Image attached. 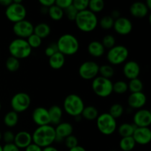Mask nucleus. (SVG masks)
Masks as SVG:
<instances>
[{
	"label": "nucleus",
	"mask_w": 151,
	"mask_h": 151,
	"mask_svg": "<svg viewBox=\"0 0 151 151\" xmlns=\"http://www.w3.org/2000/svg\"><path fill=\"white\" fill-rule=\"evenodd\" d=\"M55 131L51 125L37 127L32 134V142L41 148L51 146L55 141Z\"/></svg>",
	"instance_id": "obj_1"
},
{
	"label": "nucleus",
	"mask_w": 151,
	"mask_h": 151,
	"mask_svg": "<svg viewBox=\"0 0 151 151\" xmlns=\"http://www.w3.org/2000/svg\"><path fill=\"white\" fill-rule=\"evenodd\" d=\"M78 29L83 32H91L96 29L98 25V19L95 13L89 10L78 12L75 20Z\"/></svg>",
	"instance_id": "obj_2"
},
{
	"label": "nucleus",
	"mask_w": 151,
	"mask_h": 151,
	"mask_svg": "<svg viewBox=\"0 0 151 151\" xmlns=\"http://www.w3.org/2000/svg\"><path fill=\"white\" fill-rule=\"evenodd\" d=\"M56 45L59 52L64 56L74 55L78 52L80 48V43L78 38L70 33L60 35L58 39Z\"/></svg>",
	"instance_id": "obj_3"
},
{
	"label": "nucleus",
	"mask_w": 151,
	"mask_h": 151,
	"mask_svg": "<svg viewBox=\"0 0 151 151\" xmlns=\"http://www.w3.org/2000/svg\"><path fill=\"white\" fill-rule=\"evenodd\" d=\"M85 105L83 99L76 94H70L65 97L63 103L64 111L69 116L76 117L81 116Z\"/></svg>",
	"instance_id": "obj_4"
},
{
	"label": "nucleus",
	"mask_w": 151,
	"mask_h": 151,
	"mask_svg": "<svg viewBox=\"0 0 151 151\" xmlns=\"http://www.w3.org/2000/svg\"><path fill=\"white\" fill-rule=\"evenodd\" d=\"M8 50L10 56L20 60L29 57L32 53V50L26 39L16 38L10 43Z\"/></svg>",
	"instance_id": "obj_5"
},
{
	"label": "nucleus",
	"mask_w": 151,
	"mask_h": 151,
	"mask_svg": "<svg viewBox=\"0 0 151 151\" xmlns=\"http://www.w3.org/2000/svg\"><path fill=\"white\" fill-rule=\"evenodd\" d=\"M96 124L98 131L106 136L112 135L117 128L116 119L112 117L109 113L99 114L96 119Z\"/></svg>",
	"instance_id": "obj_6"
},
{
	"label": "nucleus",
	"mask_w": 151,
	"mask_h": 151,
	"mask_svg": "<svg viewBox=\"0 0 151 151\" xmlns=\"http://www.w3.org/2000/svg\"><path fill=\"white\" fill-rule=\"evenodd\" d=\"M5 16L10 22L16 23L25 19L27 16V9L21 0H14L6 7Z\"/></svg>",
	"instance_id": "obj_7"
},
{
	"label": "nucleus",
	"mask_w": 151,
	"mask_h": 151,
	"mask_svg": "<svg viewBox=\"0 0 151 151\" xmlns=\"http://www.w3.org/2000/svg\"><path fill=\"white\" fill-rule=\"evenodd\" d=\"M91 88L96 95L106 98L113 93V83L110 79L97 76L92 80Z\"/></svg>",
	"instance_id": "obj_8"
},
{
	"label": "nucleus",
	"mask_w": 151,
	"mask_h": 151,
	"mask_svg": "<svg viewBox=\"0 0 151 151\" xmlns=\"http://www.w3.org/2000/svg\"><path fill=\"white\" fill-rule=\"evenodd\" d=\"M129 56V50L125 46L115 45L109 50L106 59L111 65H120L125 63Z\"/></svg>",
	"instance_id": "obj_9"
},
{
	"label": "nucleus",
	"mask_w": 151,
	"mask_h": 151,
	"mask_svg": "<svg viewBox=\"0 0 151 151\" xmlns=\"http://www.w3.org/2000/svg\"><path fill=\"white\" fill-rule=\"evenodd\" d=\"M31 104V98L27 93L19 92L15 94L10 100V106L13 111L23 113L27 110Z\"/></svg>",
	"instance_id": "obj_10"
},
{
	"label": "nucleus",
	"mask_w": 151,
	"mask_h": 151,
	"mask_svg": "<svg viewBox=\"0 0 151 151\" xmlns=\"http://www.w3.org/2000/svg\"><path fill=\"white\" fill-rule=\"evenodd\" d=\"M100 66L92 60H87L81 64L78 69V74L82 79L92 81L98 76Z\"/></svg>",
	"instance_id": "obj_11"
},
{
	"label": "nucleus",
	"mask_w": 151,
	"mask_h": 151,
	"mask_svg": "<svg viewBox=\"0 0 151 151\" xmlns=\"http://www.w3.org/2000/svg\"><path fill=\"white\" fill-rule=\"evenodd\" d=\"M33 24L26 19L13 24V32L17 38L26 39L33 33Z\"/></svg>",
	"instance_id": "obj_12"
},
{
	"label": "nucleus",
	"mask_w": 151,
	"mask_h": 151,
	"mask_svg": "<svg viewBox=\"0 0 151 151\" xmlns=\"http://www.w3.org/2000/svg\"><path fill=\"white\" fill-rule=\"evenodd\" d=\"M133 122L137 128H149L151 124L150 111L145 109L137 110L134 115Z\"/></svg>",
	"instance_id": "obj_13"
},
{
	"label": "nucleus",
	"mask_w": 151,
	"mask_h": 151,
	"mask_svg": "<svg viewBox=\"0 0 151 151\" xmlns=\"http://www.w3.org/2000/svg\"><path fill=\"white\" fill-rule=\"evenodd\" d=\"M32 119L38 126L51 125L48 109L44 107H37L32 113Z\"/></svg>",
	"instance_id": "obj_14"
},
{
	"label": "nucleus",
	"mask_w": 151,
	"mask_h": 151,
	"mask_svg": "<svg viewBox=\"0 0 151 151\" xmlns=\"http://www.w3.org/2000/svg\"><path fill=\"white\" fill-rule=\"evenodd\" d=\"M113 29L120 35H126L131 33L133 29V24L129 19L121 16L114 20Z\"/></svg>",
	"instance_id": "obj_15"
},
{
	"label": "nucleus",
	"mask_w": 151,
	"mask_h": 151,
	"mask_svg": "<svg viewBox=\"0 0 151 151\" xmlns=\"http://www.w3.org/2000/svg\"><path fill=\"white\" fill-rule=\"evenodd\" d=\"M73 126L71 123L67 122H61L55 128V141L56 142H61L65 138L72 135L73 133Z\"/></svg>",
	"instance_id": "obj_16"
},
{
	"label": "nucleus",
	"mask_w": 151,
	"mask_h": 151,
	"mask_svg": "<svg viewBox=\"0 0 151 151\" xmlns=\"http://www.w3.org/2000/svg\"><path fill=\"white\" fill-rule=\"evenodd\" d=\"M136 144L146 145L151 141V131L150 128H137L132 136Z\"/></svg>",
	"instance_id": "obj_17"
},
{
	"label": "nucleus",
	"mask_w": 151,
	"mask_h": 151,
	"mask_svg": "<svg viewBox=\"0 0 151 151\" xmlns=\"http://www.w3.org/2000/svg\"><path fill=\"white\" fill-rule=\"evenodd\" d=\"M128 105L131 109H141L145 106L147 103V97L143 93L141 92L131 93L128 97Z\"/></svg>",
	"instance_id": "obj_18"
},
{
	"label": "nucleus",
	"mask_w": 151,
	"mask_h": 151,
	"mask_svg": "<svg viewBox=\"0 0 151 151\" xmlns=\"http://www.w3.org/2000/svg\"><path fill=\"white\" fill-rule=\"evenodd\" d=\"M123 74L127 79L133 80L138 78L141 72L139 64L135 60H128L123 66Z\"/></svg>",
	"instance_id": "obj_19"
},
{
	"label": "nucleus",
	"mask_w": 151,
	"mask_h": 151,
	"mask_svg": "<svg viewBox=\"0 0 151 151\" xmlns=\"http://www.w3.org/2000/svg\"><path fill=\"white\" fill-rule=\"evenodd\" d=\"M32 142V134L26 131H21L15 134L14 143L19 149H25Z\"/></svg>",
	"instance_id": "obj_20"
},
{
	"label": "nucleus",
	"mask_w": 151,
	"mask_h": 151,
	"mask_svg": "<svg viewBox=\"0 0 151 151\" xmlns=\"http://www.w3.org/2000/svg\"><path fill=\"white\" fill-rule=\"evenodd\" d=\"M149 9L145 3L142 1H135L130 6V13L131 16L137 19H142L146 17L149 13Z\"/></svg>",
	"instance_id": "obj_21"
},
{
	"label": "nucleus",
	"mask_w": 151,
	"mask_h": 151,
	"mask_svg": "<svg viewBox=\"0 0 151 151\" xmlns=\"http://www.w3.org/2000/svg\"><path fill=\"white\" fill-rule=\"evenodd\" d=\"M49 115H50V124L54 125H58L61 122L63 117V109L58 105H53L48 109Z\"/></svg>",
	"instance_id": "obj_22"
},
{
	"label": "nucleus",
	"mask_w": 151,
	"mask_h": 151,
	"mask_svg": "<svg viewBox=\"0 0 151 151\" xmlns=\"http://www.w3.org/2000/svg\"><path fill=\"white\" fill-rule=\"evenodd\" d=\"M87 50L88 54L92 57L100 58L104 55L106 49L100 41H92L88 44Z\"/></svg>",
	"instance_id": "obj_23"
},
{
	"label": "nucleus",
	"mask_w": 151,
	"mask_h": 151,
	"mask_svg": "<svg viewBox=\"0 0 151 151\" xmlns=\"http://www.w3.org/2000/svg\"><path fill=\"white\" fill-rule=\"evenodd\" d=\"M65 56L60 52H58L49 58V65L53 69H60L65 64Z\"/></svg>",
	"instance_id": "obj_24"
},
{
	"label": "nucleus",
	"mask_w": 151,
	"mask_h": 151,
	"mask_svg": "<svg viewBox=\"0 0 151 151\" xmlns=\"http://www.w3.org/2000/svg\"><path fill=\"white\" fill-rule=\"evenodd\" d=\"M51 32V27L48 24L45 22H41L34 26L33 33L41 38H47Z\"/></svg>",
	"instance_id": "obj_25"
},
{
	"label": "nucleus",
	"mask_w": 151,
	"mask_h": 151,
	"mask_svg": "<svg viewBox=\"0 0 151 151\" xmlns=\"http://www.w3.org/2000/svg\"><path fill=\"white\" fill-rule=\"evenodd\" d=\"M136 128H137V127L133 123L124 122V123L121 124L119 125L117 129V131L119 135L121 137V138H123V137H132Z\"/></svg>",
	"instance_id": "obj_26"
},
{
	"label": "nucleus",
	"mask_w": 151,
	"mask_h": 151,
	"mask_svg": "<svg viewBox=\"0 0 151 151\" xmlns=\"http://www.w3.org/2000/svg\"><path fill=\"white\" fill-rule=\"evenodd\" d=\"M99 116V111L95 106H85L81 114V117L88 121L96 120Z\"/></svg>",
	"instance_id": "obj_27"
},
{
	"label": "nucleus",
	"mask_w": 151,
	"mask_h": 151,
	"mask_svg": "<svg viewBox=\"0 0 151 151\" xmlns=\"http://www.w3.org/2000/svg\"><path fill=\"white\" fill-rule=\"evenodd\" d=\"M3 122L4 125L8 128H13L19 122V114L13 111V110L10 111L4 115Z\"/></svg>",
	"instance_id": "obj_28"
},
{
	"label": "nucleus",
	"mask_w": 151,
	"mask_h": 151,
	"mask_svg": "<svg viewBox=\"0 0 151 151\" xmlns=\"http://www.w3.org/2000/svg\"><path fill=\"white\" fill-rule=\"evenodd\" d=\"M136 142L132 137L121 138L119 142V147L122 151H131L136 147Z\"/></svg>",
	"instance_id": "obj_29"
},
{
	"label": "nucleus",
	"mask_w": 151,
	"mask_h": 151,
	"mask_svg": "<svg viewBox=\"0 0 151 151\" xmlns=\"http://www.w3.org/2000/svg\"><path fill=\"white\" fill-rule=\"evenodd\" d=\"M50 19H52L54 21H60L63 19L64 13H63V10L60 9V7H58L57 5L54 4V5L51 6L48 8V13Z\"/></svg>",
	"instance_id": "obj_30"
},
{
	"label": "nucleus",
	"mask_w": 151,
	"mask_h": 151,
	"mask_svg": "<svg viewBox=\"0 0 151 151\" xmlns=\"http://www.w3.org/2000/svg\"><path fill=\"white\" fill-rule=\"evenodd\" d=\"M104 7L105 2L103 0H90L88 1V10L95 14L103 11Z\"/></svg>",
	"instance_id": "obj_31"
},
{
	"label": "nucleus",
	"mask_w": 151,
	"mask_h": 151,
	"mask_svg": "<svg viewBox=\"0 0 151 151\" xmlns=\"http://www.w3.org/2000/svg\"><path fill=\"white\" fill-rule=\"evenodd\" d=\"M108 113L115 119H119L123 115L124 108L120 103H114L113 105L111 106L109 111Z\"/></svg>",
	"instance_id": "obj_32"
},
{
	"label": "nucleus",
	"mask_w": 151,
	"mask_h": 151,
	"mask_svg": "<svg viewBox=\"0 0 151 151\" xmlns=\"http://www.w3.org/2000/svg\"><path fill=\"white\" fill-rule=\"evenodd\" d=\"M128 90L131 93L141 92L143 90V83L139 78L130 80L129 83H128Z\"/></svg>",
	"instance_id": "obj_33"
},
{
	"label": "nucleus",
	"mask_w": 151,
	"mask_h": 151,
	"mask_svg": "<svg viewBox=\"0 0 151 151\" xmlns=\"http://www.w3.org/2000/svg\"><path fill=\"white\" fill-rule=\"evenodd\" d=\"M99 74L103 78L111 80V78H113L114 75V69L113 66L111 65L103 64L102 66H100Z\"/></svg>",
	"instance_id": "obj_34"
},
{
	"label": "nucleus",
	"mask_w": 151,
	"mask_h": 151,
	"mask_svg": "<svg viewBox=\"0 0 151 151\" xmlns=\"http://www.w3.org/2000/svg\"><path fill=\"white\" fill-rule=\"evenodd\" d=\"M6 69L10 72H15L19 70L20 67V61L17 58L10 56L7 58L5 62Z\"/></svg>",
	"instance_id": "obj_35"
},
{
	"label": "nucleus",
	"mask_w": 151,
	"mask_h": 151,
	"mask_svg": "<svg viewBox=\"0 0 151 151\" xmlns=\"http://www.w3.org/2000/svg\"><path fill=\"white\" fill-rule=\"evenodd\" d=\"M128 90V83L124 81H118L113 83V92L117 94H123Z\"/></svg>",
	"instance_id": "obj_36"
},
{
	"label": "nucleus",
	"mask_w": 151,
	"mask_h": 151,
	"mask_svg": "<svg viewBox=\"0 0 151 151\" xmlns=\"http://www.w3.org/2000/svg\"><path fill=\"white\" fill-rule=\"evenodd\" d=\"M114 22V20L111 17L110 15H107V16H103L98 22V23L102 29L108 30V29L113 28Z\"/></svg>",
	"instance_id": "obj_37"
},
{
	"label": "nucleus",
	"mask_w": 151,
	"mask_h": 151,
	"mask_svg": "<svg viewBox=\"0 0 151 151\" xmlns=\"http://www.w3.org/2000/svg\"><path fill=\"white\" fill-rule=\"evenodd\" d=\"M101 43L105 49L110 50V49H111L112 47L116 45V38L114 35H111V34H108V35H105L103 37Z\"/></svg>",
	"instance_id": "obj_38"
},
{
	"label": "nucleus",
	"mask_w": 151,
	"mask_h": 151,
	"mask_svg": "<svg viewBox=\"0 0 151 151\" xmlns=\"http://www.w3.org/2000/svg\"><path fill=\"white\" fill-rule=\"evenodd\" d=\"M27 41L28 44L29 45V47L32 49H37L41 45V43H42V39L41 38H39L38 36H37L36 35H35L34 33H32L30 36L28 37L27 38Z\"/></svg>",
	"instance_id": "obj_39"
},
{
	"label": "nucleus",
	"mask_w": 151,
	"mask_h": 151,
	"mask_svg": "<svg viewBox=\"0 0 151 151\" xmlns=\"http://www.w3.org/2000/svg\"><path fill=\"white\" fill-rule=\"evenodd\" d=\"M72 5L78 12L88 9V0H72Z\"/></svg>",
	"instance_id": "obj_40"
},
{
	"label": "nucleus",
	"mask_w": 151,
	"mask_h": 151,
	"mask_svg": "<svg viewBox=\"0 0 151 151\" xmlns=\"http://www.w3.org/2000/svg\"><path fill=\"white\" fill-rule=\"evenodd\" d=\"M63 13H64L65 16H66V18H67L69 21H72V22L74 21V22H75V19H76L77 17V15H78V11L72 4V5L69 6V7H67V8L65 9V10H63Z\"/></svg>",
	"instance_id": "obj_41"
},
{
	"label": "nucleus",
	"mask_w": 151,
	"mask_h": 151,
	"mask_svg": "<svg viewBox=\"0 0 151 151\" xmlns=\"http://www.w3.org/2000/svg\"><path fill=\"white\" fill-rule=\"evenodd\" d=\"M64 144L65 146L69 150L78 145V139L75 136L72 134L64 139Z\"/></svg>",
	"instance_id": "obj_42"
},
{
	"label": "nucleus",
	"mask_w": 151,
	"mask_h": 151,
	"mask_svg": "<svg viewBox=\"0 0 151 151\" xmlns=\"http://www.w3.org/2000/svg\"><path fill=\"white\" fill-rule=\"evenodd\" d=\"M58 52V50L56 43L50 44V45H48L47 47H46L45 50H44V53H45V55L48 58L52 56L53 55L55 54V53Z\"/></svg>",
	"instance_id": "obj_43"
},
{
	"label": "nucleus",
	"mask_w": 151,
	"mask_h": 151,
	"mask_svg": "<svg viewBox=\"0 0 151 151\" xmlns=\"http://www.w3.org/2000/svg\"><path fill=\"white\" fill-rule=\"evenodd\" d=\"M14 138L15 134L11 131H7L2 134V138H1V139L4 140L5 144H10V143H13Z\"/></svg>",
	"instance_id": "obj_44"
},
{
	"label": "nucleus",
	"mask_w": 151,
	"mask_h": 151,
	"mask_svg": "<svg viewBox=\"0 0 151 151\" xmlns=\"http://www.w3.org/2000/svg\"><path fill=\"white\" fill-rule=\"evenodd\" d=\"M55 4L63 10L72 4V0H55Z\"/></svg>",
	"instance_id": "obj_45"
},
{
	"label": "nucleus",
	"mask_w": 151,
	"mask_h": 151,
	"mask_svg": "<svg viewBox=\"0 0 151 151\" xmlns=\"http://www.w3.org/2000/svg\"><path fill=\"white\" fill-rule=\"evenodd\" d=\"M2 151H20V149L14 143H10L2 146Z\"/></svg>",
	"instance_id": "obj_46"
},
{
	"label": "nucleus",
	"mask_w": 151,
	"mask_h": 151,
	"mask_svg": "<svg viewBox=\"0 0 151 151\" xmlns=\"http://www.w3.org/2000/svg\"><path fill=\"white\" fill-rule=\"evenodd\" d=\"M39 4H41L42 7H45L49 8L51 6L54 5L55 2V0H39Z\"/></svg>",
	"instance_id": "obj_47"
},
{
	"label": "nucleus",
	"mask_w": 151,
	"mask_h": 151,
	"mask_svg": "<svg viewBox=\"0 0 151 151\" xmlns=\"http://www.w3.org/2000/svg\"><path fill=\"white\" fill-rule=\"evenodd\" d=\"M42 149L43 148L35 145V143L32 142L24 149V151H42Z\"/></svg>",
	"instance_id": "obj_48"
},
{
	"label": "nucleus",
	"mask_w": 151,
	"mask_h": 151,
	"mask_svg": "<svg viewBox=\"0 0 151 151\" xmlns=\"http://www.w3.org/2000/svg\"><path fill=\"white\" fill-rule=\"evenodd\" d=\"M111 17L114 19V20H116V19H119V17H121V14L119 10H112L111 13Z\"/></svg>",
	"instance_id": "obj_49"
},
{
	"label": "nucleus",
	"mask_w": 151,
	"mask_h": 151,
	"mask_svg": "<svg viewBox=\"0 0 151 151\" xmlns=\"http://www.w3.org/2000/svg\"><path fill=\"white\" fill-rule=\"evenodd\" d=\"M12 2H13L12 0H0V4L5 7H8Z\"/></svg>",
	"instance_id": "obj_50"
},
{
	"label": "nucleus",
	"mask_w": 151,
	"mask_h": 151,
	"mask_svg": "<svg viewBox=\"0 0 151 151\" xmlns=\"http://www.w3.org/2000/svg\"><path fill=\"white\" fill-rule=\"evenodd\" d=\"M69 151H87V150H86L83 147H82V146L78 145L76 146V147H73V148L69 149Z\"/></svg>",
	"instance_id": "obj_51"
},
{
	"label": "nucleus",
	"mask_w": 151,
	"mask_h": 151,
	"mask_svg": "<svg viewBox=\"0 0 151 151\" xmlns=\"http://www.w3.org/2000/svg\"><path fill=\"white\" fill-rule=\"evenodd\" d=\"M42 151H59L56 147H53V146H49V147H44L42 149Z\"/></svg>",
	"instance_id": "obj_52"
},
{
	"label": "nucleus",
	"mask_w": 151,
	"mask_h": 151,
	"mask_svg": "<svg viewBox=\"0 0 151 151\" xmlns=\"http://www.w3.org/2000/svg\"><path fill=\"white\" fill-rule=\"evenodd\" d=\"M41 13H43V14H47L48 13V8L45 7H41Z\"/></svg>",
	"instance_id": "obj_53"
},
{
	"label": "nucleus",
	"mask_w": 151,
	"mask_h": 151,
	"mask_svg": "<svg viewBox=\"0 0 151 151\" xmlns=\"http://www.w3.org/2000/svg\"><path fill=\"white\" fill-rule=\"evenodd\" d=\"M145 3L146 6H147V8L149 9V10H150L151 9V0H147V1H146V2H145Z\"/></svg>",
	"instance_id": "obj_54"
},
{
	"label": "nucleus",
	"mask_w": 151,
	"mask_h": 151,
	"mask_svg": "<svg viewBox=\"0 0 151 151\" xmlns=\"http://www.w3.org/2000/svg\"><path fill=\"white\" fill-rule=\"evenodd\" d=\"M1 138H2V134H1V131H0V141L1 140Z\"/></svg>",
	"instance_id": "obj_55"
},
{
	"label": "nucleus",
	"mask_w": 151,
	"mask_h": 151,
	"mask_svg": "<svg viewBox=\"0 0 151 151\" xmlns=\"http://www.w3.org/2000/svg\"><path fill=\"white\" fill-rule=\"evenodd\" d=\"M0 151H2V146L0 145Z\"/></svg>",
	"instance_id": "obj_56"
},
{
	"label": "nucleus",
	"mask_w": 151,
	"mask_h": 151,
	"mask_svg": "<svg viewBox=\"0 0 151 151\" xmlns=\"http://www.w3.org/2000/svg\"><path fill=\"white\" fill-rule=\"evenodd\" d=\"M1 103H0V111H1Z\"/></svg>",
	"instance_id": "obj_57"
},
{
	"label": "nucleus",
	"mask_w": 151,
	"mask_h": 151,
	"mask_svg": "<svg viewBox=\"0 0 151 151\" xmlns=\"http://www.w3.org/2000/svg\"><path fill=\"white\" fill-rule=\"evenodd\" d=\"M109 151H116V150H109Z\"/></svg>",
	"instance_id": "obj_58"
}]
</instances>
